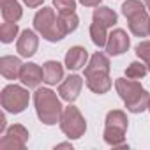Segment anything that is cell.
<instances>
[{
    "label": "cell",
    "instance_id": "obj_31",
    "mask_svg": "<svg viewBox=\"0 0 150 150\" xmlns=\"http://www.w3.org/2000/svg\"><path fill=\"white\" fill-rule=\"evenodd\" d=\"M145 7H146V11H150V0H145Z\"/></svg>",
    "mask_w": 150,
    "mask_h": 150
},
{
    "label": "cell",
    "instance_id": "obj_20",
    "mask_svg": "<svg viewBox=\"0 0 150 150\" xmlns=\"http://www.w3.org/2000/svg\"><path fill=\"white\" fill-rule=\"evenodd\" d=\"M58 27H60V30H62L64 35L74 32V30H76V27H78V16H76V13L58 14Z\"/></svg>",
    "mask_w": 150,
    "mask_h": 150
},
{
    "label": "cell",
    "instance_id": "obj_17",
    "mask_svg": "<svg viewBox=\"0 0 150 150\" xmlns=\"http://www.w3.org/2000/svg\"><path fill=\"white\" fill-rule=\"evenodd\" d=\"M94 72H110V60L104 53H96L90 58V64L85 67V76L87 74H94Z\"/></svg>",
    "mask_w": 150,
    "mask_h": 150
},
{
    "label": "cell",
    "instance_id": "obj_30",
    "mask_svg": "<svg viewBox=\"0 0 150 150\" xmlns=\"http://www.w3.org/2000/svg\"><path fill=\"white\" fill-rule=\"evenodd\" d=\"M55 148H72V145H71V143H60V145H57Z\"/></svg>",
    "mask_w": 150,
    "mask_h": 150
},
{
    "label": "cell",
    "instance_id": "obj_14",
    "mask_svg": "<svg viewBox=\"0 0 150 150\" xmlns=\"http://www.w3.org/2000/svg\"><path fill=\"white\" fill-rule=\"evenodd\" d=\"M21 67H23V64L18 57H2L0 58V72H2V76L7 78V80L20 78Z\"/></svg>",
    "mask_w": 150,
    "mask_h": 150
},
{
    "label": "cell",
    "instance_id": "obj_3",
    "mask_svg": "<svg viewBox=\"0 0 150 150\" xmlns=\"http://www.w3.org/2000/svg\"><path fill=\"white\" fill-rule=\"evenodd\" d=\"M34 27L35 30L46 39V41H51V42H57L60 39H64L65 35L62 34L60 27H58V16L55 14V11L51 7H42L35 18H34Z\"/></svg>",
    "mask_w": 150,
    "mask_h": 150
},
{
    "label": "cell",
    "instance_id": "obj_21",
    "mask_svg": "<svg viewBox=\"0 0 150 150\" xmlns=\"http://www.w3.org/2000/svg\"><path fill=\"white\" fill-rule=\"evenodd\" d=\"M94 21H99L106 27H113L117 23V14L110 7H99L94 11Z\"/></svg>",
    "mask_w": 150,
    "mask_h": 150
},
{
    "label": "cell",
    "instance_id": "obj_32",
    "mask_svg": "<svg viewBox=\"0 0 150 150\" xmlns=\"http://www.w3.org/2000/svg\"><path fill=\"white\" fill-rule=\"evenodd\" d=\"M148 110H150V104H148Z\"/></svg>",
    "mask_w": 150,
    "mask_h": 150
},
{
    "label": "cell",
    "instance_id": "obj_19",
    "mask_svg": "<svg viewBox=\"0 0 150 150\" xmlns=\"http://www.w3.org/2000/svg\"><path fill=\"white\" fill-rule=\"evenodd\" d=\"M106 25H103V23H99V21H94L92 25H90V37H92V42L96 44V46H99V48H103V46H106V42H108V32H106Z\"/></svg>",
    "mask_w": 150,
    "mask_h": 150
},
{
    "label": "cell",
    "instance_id": "obj_4",
    "mask_svg": "<svg viewBox=\"0 0 150 150\" xmlns=\"http://www.w3.org/2000/svg\"><path fill=\"white\" fill-rule=\"evenodd\" d=\"M60 129L67 138H72V139H78L85 134L87 122L76 106H69L64 110L62 118H60Z\"/></svg>",
    "mask_w": 150,
    "mask_h": 150
},
{
    "label": "cell",
    "instance_id": "obj_12",
    "mask_svg": "<svg viewBox=\"0 0 150 150\" xmlns=\"http://www.w3.org/2000/svg\"><path fill=\"white\" fill-rule=\"evenodd\" d=\"M85 78H87V87L96 94H106L111 88L110 72H94V74H87Z\"/></svg>",
    "mask_w": 150,
    "mask_h": 150
},
{
    "label": "cell",
    "instance_id": "obj_23",
    "mask_svg": "<svg viewBox=\"0 0 150 150\" xmlns=\"http://www.w3.org/2000/svg\"><path fill=\"white\" fill-rule=\"evenodd\" d=\"M18 35V25L16 21H6L2 27H0V41L2 42H13L14 37Z\"/></svg>",
    "mask_w": 150,
    "mask_h": 150
},
{
    "label": "cell",
    "instance_id": "obj_25",
    "mask_svg": "<svg viewBox=\"0 0 150 150\" xmlns=\"http://www.w3.org/2000/svg\"><path fill=\"white\" fill-rule=\"evenodd\" d=\"M143 9H145V6L139 2V0H127V2L122 4V13H124L125 18H129V16H132L134 13H139V11H143Z\"/></svg>",
    "mask_w": 150,
    "mask_h": 150
},
{
    "label": "cell",
    "instance_id": "obj_13",
    "mask_svg": "<svg viewBox=\"0 0 150 150\" xmlns=\"http://www.w3.org/2000/svg\"><path fill=\"white\" fill-rule=\"evenodd\" d=\"M87 58H88V53H87L85 48L74 46V48H71V50L67 51V55H65V67H67L69 71H78V69H81V67L87 64Z\"/></svg>",
    "mask_w": 150,
    "mask_h": 150
},
{
    "label": "cell",
    "instance_id": "obj_11",
    "mask_svg": "<svg viewBox=\"0 0 150 150\" xmlns=\"http://www.w3.org/2000/svg\"><path fill=\"white\" fill-rule=\"evenodd\" d=\"M37 46H39L37 35H35L32 30H23L21 35H20V39H18V44H16L18 53H20L21 57H27V58H28V57L35 55Z\"/></svg>",
    "mask_w": 150,
    "mask_h": 150
},
{
    "label": "cell",
    "instance_id": "obj_1",
    "mask_svg": "<svg viewBox=\"0 0 150 150\" xmlns=\"http://www.w3.org/2000/svg\"><path fill=\"white\" fill-rule=\"evenodd\" d=\"M117 92L118 96L124 99L125 108L131 113H141L145 110H148L150 104V94L138 83V80H131V78H118L115 81Z\"/></svg>",
    "mask_w": 150,
    "mask_h": 150
},
{
    "label": "cell",
    "instance_id": "obj_16",
    "mask_svg": "<svg viewBox=\"0 0 150 150\" xmlns=\"http://www.w3.org/2000/svg\"><path fill=\"white\" fill-rule=\"evenodd\" d=\"M124 134H125L124 129L106 125V129H104V141L108 145H111L113 148H125L127 143H125V136Z\"/></svg>",
    "mask_w": 150,
    "mask_h": 150
},
{
    "label": "cell",
    "instance_id": "obj_27",
    "mask_svg": "<svg viewBox=\"0 0 150 150\" xmlns=\"http://www.w3.org/2000/svg\"><path fill=\"white\" fill-rule=\"evenodd\" d=\"M53 4H55L58 14L74 13V9H76V0H53Z\"/></svg>",
    "mask_w": 150,
    "mask_h": 150
},
{
    "label": "cell",
    "instance_id": "obj_24",
    "mask_svg": "<svg viewBox=\"0 0 150 150\" xmlns=\"http://www.w3.org/2000/svg\"><path fill=\"white\" fill-rule=\"evenodd\" d=\"M146 72H148V67H146L145 62H132L125 69V76L131 78V80H141Z\"/></svg>",
    "mask_w": 150,
    "mask_h": 150
},
{
    "label": "cell",
    "instance_id": "obj_28",
    "mask_svg": "<svg viewBox=\"0 0 150 150\" xmlns=\"http://www.w3.org/2000/svg\"><path fill=\"white\" fill-rule=\"evenodd\" d=\"M42 2H44V0H23V4L28 6V7H39Z\"/></svg>",
    "mask_w": 150,
    "mask_h": 150
},
{
    "label": "cell",
    "instance_id": "obj_22",
    "mask_svg": "<svg viewBox=\"0 0 150 150\" xmlns=\"http://www.w3.org/2000/svg\"><path fill=\"white\" fill-rule=\"evenodd\" d=\"M106 125L110 127H118V129H124L127 131V117L124 111L120 110H113L106 115Z\"/></svg>",
    "mask_w": 150,
    "mask_h": 150
},
{
    "label": "cell",
    "instance_id": "obj_26",
    "mask_svg": "<svg viewBox=\"0 0 150 150\" xmlns=\"http://www.w3.org/2000/svg\"><path fill=\"white\" fill-rule=\"evenodd\" d=\"M136 55L141 58V62L146 64V67L150 71V41H141L136 46Z\"/></svg>",
    "mask_w": 150,
    "mask_h": 150
},
{
    "label": "cell",
    "instance_id": "obj_6",
    "mask_svg": "<svg viewBox=\"0 0 150 150\" xmlns=\"http://www.w3.org/2000/svg\"><path fill=\"white\" fill-rule=\"evenodd\" d=\"M28 141V131L20 125V124H14L11 125L2 139H0V148L2 150H18V148H25V143Z\"/></svg>",
    "mask_w": 150,
    "mask_h": 150
},
{
    "label": "cell",
    "instance_id": "obj_8",
    "mask_svg": "<svg viewBox=\"0 0 150 150\" xmlns=\"http://www.w3.org/2000/svg\"><path fill=\"white\" fill-rule=\"evenodd\" d=\"M81 87H83V80L80 76H76V74H72V76H69L65 81L60 83L58 87V94L64 101L67 103H72V101H76L80 92H81Z\"/></svg>",
    "mask_w": 150,
    "mask_h": 150
},
{
    "label": "cell",
    "instance_id": "obj_9",
    "mask_svg": "<svg viewBox=\"0 0 150 150\" xmlns=\"http://www.w3.org/2000/svg\"><path fill=\"white\" fill-rule=\"evenodd\" d=\"M20 80L25 87L28 88H35L39 87L41 81H44V71L37 65V64H23L21 72H20Z\"/></svg>",
    "mask_w": 150,
    "mask_h": 150
},
{
    "label": "cell",
    "instance_id": "obj_18",
    "mask_svg": "<svg viewBox=\"0 0 150 150\" xmlns=\"http://www.w3.org/2000/svg\"><path fill=\"white\" fill-rule=\"evenodd\" d=\"M0 6H2V18L6 21H18L23 14L21 6L16 0H0Z\"/></svg>",
    "mask_w": 150,
    "mask_h": 150
},
{
    "label": "cell",
    "instance_id": "obj_10",
    "mask_svg": "<svg viewBox=\"0 0 150 150\" xmlns=\"http://www.w3.org/2000/svg\"><path fill=\"white\" fill-rule=\"evenodd\" d=\"M129 20V30L138 35V37H146L150 34V16L146 13V9L134 13L132 16L127 18Z\"/></svg>",
    "mask_w": 150,
    "mask_h": 150
},
{
    "label": "cell",
    "instance_id": "obj_29",
    "mask_svg": "<svg viewBox=\"0 0 150 150\" xmlns=\"http://www.w3.org/2000/svg\"><path fill=\"white\" fill-rule=\"evenodd\" d=\"M80 2H81L83 6H87V7H96V6L101 4V0H80Z\"/></svg>",
    "mask_w": 150,
    "mask_h": 150
},
{
    "label": "cell",
    "instance_id": "obj_5",
    "mask_svg": "<svg viewBox=\"0 0 150 150\" xmlns=\"http://www.w3.org/2000/svg\"><path fill=\"white\" fill-rule=\"evenodd\" d=\"M28 90L20 85H7L2 90V108L9 113H21L28 106Z\"/></svg>",
    "mask_w": 150,
    "mask_h": 150
},
{
    "label": "cell",
    "instance_id": "obj_7",
    "mask_svg": "<svg viewBox=\"0 0 150 150\" xmlns=\"http://www.w3.org/2000/svg\"><path fill=\"white\" fill-rule=\"evenodd\" d=\"M129 37H127V34L122 30V28H117V30H113L110 35H108V42H106V51L110 53V55H113V57H117V55H122V53H125L127 50H129Z\"/></svg>",
    "mask_w": 150,
    "mask_h": 150
},
{
    "label": "cell",
    "instance_id": "obj_15",
    "mask_svg": "<svg viewBox=\"0 0 150 150\" xmlns=\"http://www.w3.org/2000/svg\"><path fill=\"white\" fill-rule=\"evenodd\" d=\"M42 71H44V81L48 85H57L64 78V67H62V64H58L55 60L46 62L42 65Z\"/></svg>",
    "mask_w": 150,
    "mask_h": 150
},
{
    "label": "cell",
    "instance_id": "obj_2",
    "mask_svg": "<svg viewBox=\"0 0 150 150\" xmlns=\"http://www.w3.org/2000/svg\"><path fill=\"white\" fill-rule=\"evenodd\" d=\"M34 103H35V111L37 117L41 118L42 124L46 125H55L62 118V104L57 97V94L50 88H37L34 94Z\"/></svg>",
    "mask_w": 150,
    "mask_h": 150
}]
</instances>
